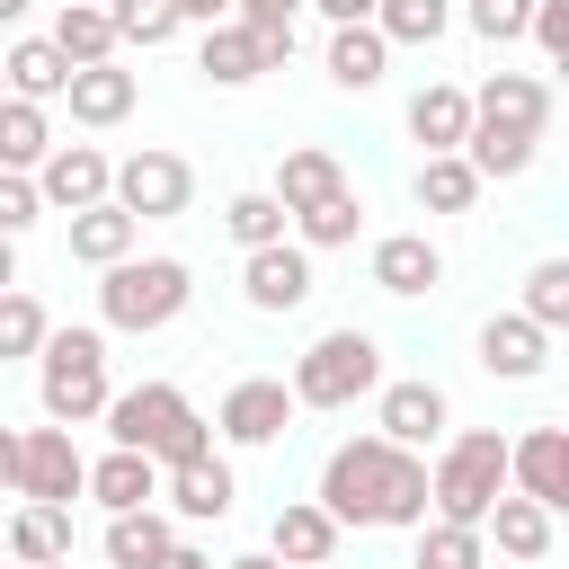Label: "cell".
Instances as JSON below:
<instances>
[{"label": "cell", "mask_w": 569, "mask_h": 569, "mask_svg": "<svg viewBox=\"0 0 569 569\" xmlns=\"http://www.w3.org/2000/svg\"><path fill=\"white\" fill-rule=\"evenodd\" d=\"M107 9H116L124 44H142V53H151V44H169V36L187 27V9H178V0H107Z\"/></svg>", "instance_id": "obj_39"}, {"label": "cell", "mask_w": 569, "mask_h": 569, "mask_svg": "<svg viewBox=\"0 0 569 569\" xmlns=\"http://www.w3.org/2000/svg\"><path fill=\"white\" fill-rule=\"evenodd\" d=\"M516 489L542 498L551 516H569V418L560 427H525L516 436Z\"/></svg>", "instance_id": "obj_17"}, {"label": "cell", "mask_w": 569, "mask_h": 569, "mask_svg": "<svg viewBox=\"0 0 569 569\" xmlns=\"http://www.w3.org/2000/svg\"><path fill=\"white\" fill-rule=\"evenodd\" d=\"M160 453H142V445H107L98 462H89V498L107 507V516H124V507H160Z\"/></svg>", "instance_id": "obj_15"}, {"label": "cell", "mask_w": 569, "mask_h": 569, "mask_svg": "<svg viewBox=\"0 0 569 569\" xmlns=\"http://www.w3.org/2000/svg\"><path fill=\"white\" fill-rule=\"evenodd\" d=\"M391 44H436L445 27H453V0H382V18H373Z\"/></svg>", "instance_id": "obj_36"}, {"label": "cell", "mask_w": 569, "mask_h": 569, "mask_svg": "<svg viewBox=\"0 0 569 569\" xmlns=\"http://www.w3.org/2000/svg\"><path fill=\"white\" fill-rule=\"evenodd\" d=\"M222 569H293V560H276V551H240V560H222Z\"/></svg>", "instance_id": "obj_48"}, {"label": "cell", "mask_w": 569, "mask_h": 569, "mask_svg": "<svg viewBox=\"0 0 569 569\" xmlns=\"http://www.w3.org/2000/svg\"><path fill=\"white\" fill-rule=\"evenodd\" d=\"M133 98H142V80L124 71V62H80V80H71V124H124L133 116Z\"/></svg>", "instance_id": "obj_23"}, {"label": "cell", "mask_w": 569, "mask_h": 569, "mask_svg": "<svg viewBox=\"0 0 569 569\" xmlns=\"http://www.w3.org/2000/svg\"><path fill=\"white\" fill-rule=\"evenodd\" d=\"M0 480H9V498H53V507L89 498V462H80L71 427H9L0 436Z\"/></svg>", "instance_id": "obj_7"}, {"label": "cell", "mask_w": 569, "mask_h": 569, "mask_svg": "<svg viewBox=\"0 0 569 569\" xmlns=\"http://www.w3.org/2000/svg\"><path fill=\"white\" fill-rule=\"evenodd\" d=\"M27 9H36V0H0V18H27Z\"/></svg>", "instance_id": "obj_49"}, {"label": "cell", "mask_w": 569, "mask_h": 569, "mask_svg": "<svg viewBox=\"0 0 569 569\" xmlns=\"http://www.w3.org/2000/svg\"><path fill=\"white\" fill-rule=\"evenodd\" d=\"M320 507H329L338 525H427L436 471L418 462V445H391V436L373 427V436H347V445L320 462Z\"/></svg>", "instance_id": "obj_1"}, {"label": "cell", "mask_w": 569, "mask_h": 569, "mask_svg": "<svg viewBox=\"0 0 569 569\" xmlns=\"http://www.w3.org/2000/svg\"><path fill=\"white\" fill-rule=\"evenodd\" d=\"M187 9V27H222V18H240V0H178Z\"/></svg>", "instance_id": "obj_46"}, {"label": "cell", "mask_w": 569, "mask_h": 569, "mask_svg": "<svg viewBox=\"0 0 569 569\" xmlns=\"http://www.w3.org/2000/svg\"><path fill=\"white\" fill-rule=\"evenodd\" d=\"M36 400H44L53 427L107 418L116 409V391H107V338L98 329H53V347L36 356Z\"/></svg>", "instance_id": "obj_5"}, {"label": "cell", "mask_w": 569, "mask_h": 569, "mask_svg": "<svg viewBox=\"0 0 569 569\" xmlns=\"http://www.w3.org/2000/svg\"><path fill=\"white\" fill-rule=\"evenodd\" d=\"M533 44H542L551 62H569V0H542V18H533Z\"/></svg>", "instance_id": "obj_44"}, {"label": "cell", "mask_w": 569, "mask_h": 569, "mask_svg": "<svg viewBox=\"0 0 569 569\" xmlns=\"http://www.w3.org/2000/svg\"><path fill=\"white\" fill-rule=\"evenodd\" d=\"M133 240H142V213L133 204H89V213H71V258L80 267H124L133 258Z\"/></svg>", "instance_id": "obj_22"}, {"label": "cell", "mask_w": 569, "mask_h": 569, "mask_svg": "<svg viewBox=\"0 0 569 569\" xmlns=\"http://www.w3.org/2000/svg\"><path fill=\"white\" fill-rule=\"evenodd\" d=\"M293 409H302V391H293V382H276V373H249V382H231V391H222L213 427H222V445L258 453V445H276V436L293 427Z\"/></svg>", "instance_id": "obj_9"}, {"label": "cell", "mask_w": 569, "mask_h": 569, "mask_svg": "<svg viewBox=\"0 0 569 569\" xmlns=\"http://www.w3.org/2000/svg\"><path fill=\"white\" fill-rule=\"evenodd\" d=\"M551 71H560V80H569V62H551Z\"/></svg>", "instance_id": "obj_51"}, {"label": "cell", "mask_w": 569, "mask_h": 569, "mask_svg": "<svg viewBox=\"0 0 569 569\" xmlns=\"http://www.w3.org/2000/svg\"><path fill=\"white\" fill-rule=\"evenodd\" d=\"M329 27H365V18H382V0H311Z\"/></svg>", "instance_id": "obj_45"}, {"label": "cell", "mask_w": 569, "mask_h": 569, "mask_svg": "<svg viewBox=\"0 0 569 569\" xmlns=\"http://www.w3.org/2000/svg\"><path fill=\"white\" fill-rule=\"evenodd\" d=\"M525 311H533L542 329H569V258H542V267L525 276Z\"/></svg>", "instance_id": "obj_41"}, {"label": "cell", "mask_w": 569, "mask_h": 569, "mask_svg": "<svg viewBox=\"0 0 569 569\" xmlns=\"http://www.w3.org/2000/svg\"><path fill=\"white\" fill-rule=\"evenodd\" d=\"M36 178H44V204H53V213H89V204L116 196V160H107L98 142H62Z\"/></svg>", "instance_id": "obj_11"}, {"label": "cell", "mask_w": 569, "mask_h": 569, "mask_svg": "<svg viewBox=\"0 0 569 569\" xmlns=\"http://www.w3.org/2000/svg\"><path fill=\"white\" fill-rule=\"evenodd\" d=\"M373 284L400 293V302H418V293L445 284V249L427 231H391V240H373Z\"/></svg>", "instance_id": "obj_19"}, {"label": "cell", "mask_w": 569, "mask_h": 569, "mask_svg": "<svg viewBox=\"0 0 569 569\" xmlns=\"http://www.w3.org/2000/svg\"><path fill=\"white\" fill-rule=\"evenodd\" d=\"M222 231L240 240V258H249V249H276V240L293 231V204H284L276 187H249V196H231V204H222Z\"/></svg>", "instance_id": "obj_30"}, {"label": "cell", "mask_w": 569, "mask_h": 569, "mask_svg": "<svg viewBox=\"0 0 569 569\" xmlns=\"http://www.w3.org/2000/svg\"><path fill=\"white\" fill-rule=\"evenodd\" d=\"M231 498H240V480H231V462H222V453H204V462H178V471H169V507H178L187 525H222V516H231Z\"/></svg>", "instance_id": "obj_25"}, {"label": "cell", "mask_w": 569, "mask_h": 569, "mask_svg": "<svg viewBox=\"0 0 569 569\" xmlns=\"http://www.w3.org/2000/svg\"><path fill=\"white\" fill-rule=\"evenodd\" d=\"M462 18H471V36H480V44H516V36H533L542 0H471Z\"/></svg>", "instance_id": "obj_40"}, {"label": "cell", "mask_w": 569, "mask_h": 569, "mask_svg": "<svg viewBox=\"0 0 569 569\" xmlns=\"http://www.w3.org/2000/svg\"><path fill=\"white\" fill-rule=\"evenodd\" d=\"M18 569H71V560H18Z\"/></svg>", "instance_id": "obj_50"}, {"label": "cell", "mask_w": 569, "mask_h": 569, "mask_svg": "<svg viewBox=\"0 0 569 569\" xmlns=\"http://www.w3.org/2000/svg\"><path fill=\"white\" fill-rule=\"evenodd\" d=\"M533 142H542V133H498V124H471V160H480V178H525V169H533Z\"/></svg>", "instance_id": "obj_37"}, {"label": "cell", "mask_w": 569, "mask_h": 569, "mask_svg": "<svg viewBox=\"0 0 569 569\" xmlns=\"http://www.w3.org/2000/svg\"><path fill=\"white\" fill-rule=\"evenodd\" d=\"M293 391H302V409H356V400H373L382 391V347H373V329H320L302 356H293Z\"/></svg>", "instance_id": "obj_6"}, {"label": "cell", "mask_w": 569, "mask_h": 569, "mask_svg": "<svg viewBox=\"0 0 569 569\" xmlns=\"http://www.w3.org/2000/svg\"><path fill=\"white\" fill-rule=\"evenodd\" d=\"M507 489H516V436L471 427V436H453V445L436 453V516H453V525H489Z\"/></svg>", "instance_id": "obj_3"}, {"label": "cell", "mask_w": 569, "mask_h": 569, "mask_svg": "<svg viewBox=\"0 0 569 569\" xmlns=\"http://www.w3.org/2000/svg\"><path fill=\"white\" fill-rule=\"evenodd\" d=\"M480 187H489V178H480L471 151H427V169H418V204H427V213H471Z\"/></svg>", "instance_id": "obj_28"}, {"label": "cell", "mask_w": 569, "mask_h": 569, "mask_svg": "<svg viewBox=\"0 0 569 569\" xmlns=\"http://www.w3.org/2000/svg\"><path fill=\"white\" fill-rule=\"evenodd\" d=\"M418 569H489V525H418Z\"/></svg>", "instance_id": "obj_34"}, {"label": "cell", "mask_w": 569, "mask_h": 569, "mask_svg": "<svg viewBox=\"0 0 569 569\" xmlns=\"http://www.w3.org/2000/svg\"><path fill=\"white\" fill-rule=\"evenodd\" d=\"M0 71H9V98H36V107H44V98H71V80H80V62H71L53 36H18Z\"/></svg>", "instance_id": "obj_20"}, {"label": "cell", "mask_w": 569, "mask_h": 569, "mask_svg": "<svg viewBox=\"0 0 569 569\" xmlns=\"http://www.w3.org/2000/svg\"><path fill=\"white\" fill-rule=\"evenodd\" d=\"M116 204H133L142 222H178L187 204H196V169L178 160V151H124L116 160Z\"/></svg>", "instance_id": "obj_8"}, {"label": "cell", "mask_w": 569, "mask_h": 569, "mask_svg": "<svg viewBox=\"0 0 569 569\" xmlns=\"http://www.w3.org/2000/svg\"><path fill=\"white\" fill-rule=\"evenodd\" d=\"M471 98H480V124H498V133H542V116H551V89L533 71H489Z\"/></svg>", "instance_id": "obj_21"}, {"label": "cell", "mask_w": 569, "mask_h": 569, "mask_svg": "<svg viewBox=\"0 0 569 569\" xmlns=\"http://www.w3.org/2000/svg\"><path fill=\"white\" fill-rule=\"evenodd\" d=\"M471 124H480V98L453 89V80H427V89L409 98V133H418L427 151H471Z\"/></svg>", "instance_id": "obj_18"}, {"label": "cell", "mask_w": 569, "mask_h": 569, "mask_svg": "<svg viewBox=\"0 0 569 569\" xmlns=\"http://www.w3.org/2000/svg\"><path fill=\"white\" fill-rule=\"evenodd\" d=\"M276 196L293 204V222H302L311 204H329V196H347V169H338V151H320V142H293V151L276 160Z\"/></svg>", "instance_id": "obj_24"}, {"label": "cell", "mask_w": 569, "mask_h": 569, "mask_svg": "<svg viewBox=\"0 0 569 569\" xmlns=\"http://www.w3.org/2000/svg\"><path fill=\"white\" fill-rule=\"evenodd\" d=\"M9 551H18V560H71V507H53V498H18V516H9Z\"/></svg>", "instance_id": "obj_32"}, {"label": "cell", "mask_w": 569, "mask_h": 569, "mask_svg": "<svg viewBox=\"0 0 569 569\" xmlns=\"http://www.w3.org/2000/svg\"><path fill=\"white\" fill-rule=\"evenodd\" d=\"M62 142H53V124H44V107L36 98H9L0 107V169H44Z\"/></svg>", "instance_id": "obj_33"}, {"label": "cell", "mask_w": 569, "mask_h": 569, "mask_svg": "<svg viewBox=\"0 0 569 569\" xmlns=\"http://www.w3.org/2000/svg\"><path fill=\"white\" fill-rule=\"evenodd\" d=\"M169 516H178V507H124V516H107V560H116V569H151V560L178 542Z\"/></svg>", "instance_id": "obj_26"}, {"label": "cell", "mask_w": 569, "mask_h": 569, "mask_svg": "<svg viewBox=\"0 0 569 569\" xmlns=\"http://www.w3.org/2000/svg\"><path fill=\"white\" fill-rule=\"evenodd\" d=\"M373 427H382L391 445H436V436L453 427V400H445L436 382H382V391H373Z\"/></svg>", "instance_id": "obj_14"}, {"label": "cell", "mask_w": 569, "mask_h": 569, "mask_svg": "<svg viewBox=\"0 0 569 569\" xmlns=\"http://www.w3.org/2000/svg\"><path fill=\"white\" fill-rule=\"evenodd\" d=\"M53 44H62L71 62H116L124 27H116V9H107V0H62V18H53Z\"/></svg>", "instance_id": "obj_27"}, {"label": "cell", "mask_w": 569, "mask_h": 569, "mask_svg": "<svg viewBox=\"0 0 569 569\" xmlns=\"http://www.w3.org/2000/svg\"><path fill=\"white\" fill-rule=\"evenodd\" d=\"M36 213H44V178L36 169H0V231L18 240V231H36Z\"/></svg>", "instance_id": "obj_42"}, {"label": "cell", "mask_w": 569, "mask_h": 569, "mask_svg": "<svg viewBox=\"0 0 569 569\" xmlns=\"http://www.w3.org/2000/svg\"><path fill=\"white\" fill-rule=\"evenodd\" d=\"M382 62H391V36H382L373 18H365V27H329V80H338V89H373Z\"/></svg>", "instance_id": "obj_29"}, {"label": "cell", "mask_w": 569, "mask_h": 569, "mask_svg": "<svg viewBox=\"0 0 569 569\" xmlns=\"http://www.w3.org/2000/svg\"><path fill=\"white\" fill-rule=\"evenodd\" d=\"M44 347H53L44 302H36L27 284H9V293H0V356H44Z\"/></svg>", "instance_id": "obj_35"}, {"label": "cell", "mask_w": 569, "mask_h": 569, "mask_svg": "<svg viewBox=\"0 0 569 569\" xmlns=\"http://www.w3.org/2000/svg\"><path fill=\"white\" fill-rule=\"evenodd\" d=\"M240 293H249V311H302V302H311V249H302V240L249 249V258H240Z\"/></svg>", "instance_id": "obj_10"}, {"label": "cell", "mask_w": 569, "mask_h": 569, "mask_svg": "<svg viewBox=\"0 0 569 569\" xmlns=\"http://www.w3.org/2000/svg\"><path fill=\"white\" fill-rule=\"evenodd\" d=\"M293 231H302V249H347V240L365 231V204H356V187H347V196H329V204H311Z\"/></svg>", "instance_id": "obj_38"}, {"label": "cell", "mask_w": 569, "mask_h": 569, "mask_svg": "<svg viewBox=\"0 0 569 569\" xmlns=\"http://www.w3.org/2000/svg\"><path fill=\"white\" fill-rule=\"evenodd\" d=\"M151 569H213V560H204V551H196V542H169V551H160V560H151Z\"/></svg>", "instance_id": "obj_47"}, {"label": "cell", "mask_w": 569, "mask_h": 569, "mask_svg": "<svg viewBox=\"0 0 569 569\" xmlns=\"http://www.w3.org/2000/svg\"><path fill=\"white\" fill-rule=\"evenodd\" d=\"M480 365L498 373V382H533L542 365H551V329L516 302V311H498V320H480Z\"/></svg>", "instance_id": "obj_12"}, {"label": "cell", "mask_w": 569, "mask_h": 569, "mask_svg": "<svg viewBox=\"0 0 569 569\" xmlns=\"http://www.w3.org/2000/svg\"><path fill=\"white\" fill-rule=\"evenodd\" d=\"M107 436H116V445H142V453H160V462L178 471V462H204L222 427H204L196 400H187L178 382H133V391H116Z\"/></svg>", "instance_id": "obj_2"}, {"label": "cell", "mask_w": 569, "mask_h": 569, "mask_svg": "<svg viewBox=\"0 0 569 569\" xmlns=\"http://www.w3.org/2000/svg\"><path fill=\"white\" fill-rule=\"evenodd\" d=\"M302 9H311V0H240V18H249L276 53H293V18H302Z\"/></svg>", "instance_id": "obj_43"}, {"label": "cell", "mask_w": 569, "mask_h": 569, "mask_svg": "<svg viewBox=\"0 0 569 569\" xmlns=\"http://www.w3.org/2000/svg\"><path fill=\"white\" fill-rule=\"evenodd\" d=\"M489 542H498L507 560H542V551H551V507L525 498V489H507L498 516H489Z\"/></svg>", "instance_id": "obj_31"}, {"label": "cell", "mask_w": 569, "mask_h": 569, "mask_svg": "<svg viewBox=\"0 0 569 569\" xmlns=\"http://www.w3.org/2000/svg\"><path fill=\"white\" fill-rule=\"evenodd\" d=\"M338 533H347V525H338L320 498H284V507H276V525H267V551H276V560H293V569H329Z\"/></svg>", "instance_id": "obj_16"}, {"label": "cell", "mask_w": 569, "mask_h": 569, "mask_svg": "<svg viewBox=\"0 0 569 569\" xmlns=\"http://www.w3.org/2000/svg\"><path fill=\"white\" fill-rule=\"evenodd\" d=\"M98 276H107L98 284V320L124 329V338H151V329H169L196 302L187 258H124V267H98Z\"/></svg>", "instance_id": "obj_4"}, {"label": "cell", "mask_w": 569, "mask_h": 569, "mask_svg": "<svg viewBox=\"0 0 569 569\" xmlns=\"http://www.w3.org/2000/svg\"><path fill=\"white\" fill-rule=\"evenodd\" d=\"M284 53L249 27V18H222V27H204V53H196V71L213 80V89H249L258 71H276Z\"/></svg>", "instance_id": "obj_13"}]
</instances>
